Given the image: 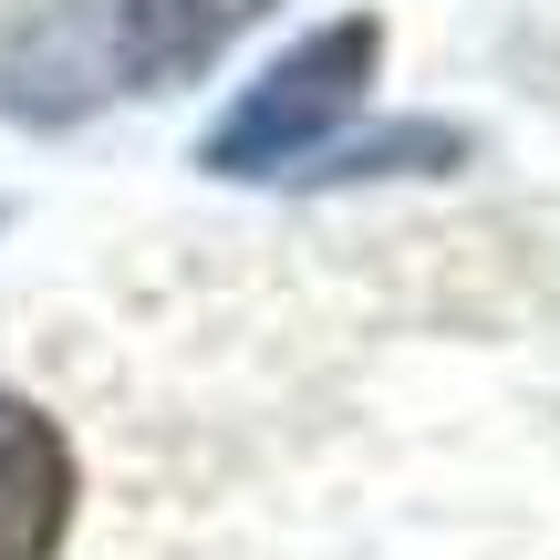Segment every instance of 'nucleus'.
Instances as JSON below:
<instances>
[{
  "label": "nucleus",
  "mask_w": 560,
  "mask_h": 560,
  "mask_svg": "<svg viewBox=\"0 0 560 560\" xmlns=\"http://www.w3.org/2000/svg\"><path fill=\"white\" fill-rule=\"evenodd\" d=\"M374 52H384V21H363V11L332 21V32H312V42H291V52L208 125L198 166L208 177H280L291 156L332 145V125L353 115L363 83H374Z\"/></svg>",
  "instance_id": "obj_1"
},
{
  "label": "nucleus",
  "mask_w": 560,
  "mask_h": 560,
  "mask_svg": "<svg viewBox=\"0 0 560 560\" xmlns=\"http://www.w3.org/2000/svg\"><path fill=\"white\" fill-rule=\"evenodd\" d=\"M73 529V446L42 405L0 395V560H52Z\"/></svg>",
  "instance_id": "obj_2"
},
{
  "label": "nucleus",
  "mask_w": 560,
  "mask_h": 560,
  "mask_svg": "<svg viewBox=\"0 0 560 560\" xmlns=\"http://www.w3.org/2000/svg\"><path fill=\"white\" fill-rule=\"evenodd\" d=\"M260 11L270 0H125L115 11V73L145 83V94H177V83L208 73Z\"/></svg>",
  "instance_id": "obj_3"
},
{
  "label": "nucleus",
  "mask_w": 560,
  "mask_h": 560,
  "mask_svg": "<svg viewBox=\"0 0 560 560\" xmlns=\"http://www.w3.org/2000/svg\"><path fill=\"white\" fill-rule=\"evenodd\" d=\"M457 156H467L457 125H384L363 145H322L312 177H395V166H457Z\"/></svg>",
  "instance_id": "obj_4"
}]
</instances>
